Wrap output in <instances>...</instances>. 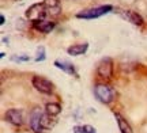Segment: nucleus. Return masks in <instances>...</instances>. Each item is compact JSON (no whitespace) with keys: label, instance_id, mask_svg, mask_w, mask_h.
I'll return each mask as SVG.
<instances>
[{"label":"nucleus","instance_id":"9","mask_svg":"<svg viewBox=\"0 0 147 133\" xmlns=\"http://www.w3.org/2000/svg\"><path fill=\"white\" fill-rule=\"evenodd\" d=\"M45 8H47L48 16L51 18H56L61 14V5H60V0H44L42 1Z\"/></svg>","mask_w":147,"mask_h":133},{"label":"nucleus","instance_id":"19","mask_svg":"<svg viewBox=\"0 0 147 133\" xmlns=\"http://www.w3.org/2000/svg\"><path fill=\"white\" fill-rule=\"evenodd\" d=\"M14 1H21V0H14Z\"/></svg>","mask_w":147,"mask_h":133},{"label":"nucleus","instance_id":"14","mask_svg":"<svg viewBox=\"0 0 147 133\" xmlns=\"http://www.w3.org/2000/svg\"><path fill=\"white\" fill-rule=\"evenodd\" d=\"M45 112H47V114H49L51 117H55V116H59V114L61 113V106L59 105L57 102H51V103H47Z\"/></svg>","mask_w":147,"mask_h":133},{"label":"nucleus","instance_id":"3","mask_svg":"<svg viewBox=\"0 0 147 133\" xmlns=\"http://www.w3.org/2000/svg\"><path fill=\"white\" fill-rule=\"evenodd\" d=\"M94 95L95 98L101 102V103H105V105H109L115 101L116 98V91L115 88L109 84H97L94 87Z\"/></svg>","mask_w":147,"mask_h":133},{"label":"nucleus","instance_id":"6","mask_svg":"<svg viewBox=\"0 0 147 133\" xmlns=\"http://www.w3.org/2000/svg\"><path fill=\"white\" fill-rule=\"evenodd\" d=\"M33 83V87L36 88L37 91H40L41 94H52L53 92V84L51 80L45 79V78H42V76H34L32 80Z\"/></svg>","mask_w":147,"mask_h":133},{"label":"nucleus","instance_id":"1","mask_svg":"<svg viewBox=\"0 0 147 133\" xmlns=\"http://www.w3.org/2000/svg\"><path fill=\"white\" fill-rule=\"evenodd\" d=\"M49 114H44L40 107L33 109L30 113V117H29V122H30V128L34 133H41L45 128L49 126V124L47 122Z\"/></svg>","mask_w":147,"mask_h":133},{"label":"nucleus","instance_id":"15","mask_svg":"<svg viewBox=\"0 0 147 133\" xmlns=\"http://www.w3.org/2000/svg\"><path fill=\"white\" fill-rule=\"evenodd\" d=\"M74 133H97V130L91 125H78L74 126Z\"/></svg>","mask_w":147,"mask_h":133},{"label":"nucleus","instance_id":"12","mask_svg":"<svg viewBox=\"0 0 147 133\" xmlns=\"http://www.w3.org/2000/svg\"><path fill=\"white\" fill-rule=\"evenodd\" d=\"M115 118H116V121H117V125H119V129H120L121 133H134L129 122H128L121 114L115 113Z\"/></svg>","mask_w":147,"mask_h":133},{"label":"nucleus","instance_id":"2","mask_svg":"<svg viewBox=\"0 0 147 133\" xmlns=\"http://www.w3.org/2000/svg\"><path fill=\"white\" fill-rule=\"evenodd\" d=\"M110 11H113V5L104 4V5L89 8V10L80 11V12L76 14V18H79V19H97V18H101V16L109 14Z\"/></svg>","mask_w":147,"mask_h":133},{"label":"nucleus","instance_id":"5","mask_svg":"<svg viewBox=\"0 0 147 133\" xmlns=\"http://www.w3.org/2000/svg\"><path fill=\"white\" fill-rule=\"evenodd\" d=\"M97 75L101 79H112V76H113V60L110 57H105V59L101 60L98 63V67H97Z\"/></svg>","mask_w":147,"mask_h":133},{"label":"nucleus","instance_id":"7","mask_svg":"<svg viewBox=\"0 0 147 133\" xmlns=\"http://www.w3.org/2000/svg\"><path fill=\"white\" fill-rule=\"evenodd\" d=\"M116 12H117L123 19H125L127 22H129V23L135 25V26H142L143 23H144L142 15L138 14V12H135V11H132V10H120V8H119Z\"/></svg>","mask_w":147,"mask_h":133},{"label":"nucleus","instance_id":"16","mask_svg":"<svg viewBox=\"0 0 147 133\" xmlns=\"http://www.w3.org/2000/svg\"><path fill=\"white\" fill-rule=\"evenodd\" d=\"M47 59V54H45V48L44 46H40L37 49V56H36V63H40V61H44Z\"/></svg>","mask_w":147,"mask_h":133},{"label":"nucleus","instance_id":"18","mask_svg":"<svg viewBox=\"0 0 147 133\" xmlns=\"http://www.w3.org/2000/svg\"><path fill=\"white\" fill-rule=\"evenodd\" d=\"M4 23H5V16L1 15L0 16V25H4Z\"/></svg>","mask_w":147,"mask_h":133},{"label":"nucleus","instance_id":"17","mask_svg":"<svg viewBox=\"0 0 147 133\" xmlns=\"http://www.w3.org/2000/svg\"><path fill=\"white\" fill-rule=\"evenodd\" d=\"M11 61H15V63H25V61H30V57L27 54H14L11 56Z\"/></svg>","mask_w":147,"mask_h":133},{"label":"nucleus","instance_id":"10","mask_svg":"<svg viewBox=\"0 0 147 133\" xmlns=\"http://www.w3.org/2000/svg\"><path fill=\"white\" fill-rule=\"evenodd\" d=\"M33 27L36 29L37 31L44 33V34H48L51 33L56 27V23L52 21H47V19H41V21H36L33 22Z\"/></svg>","mask_w":147,"mask_h":133},{"label":"nucleus","instance_id":"4","mask_svg":"<svg viewBox=\"0 0 147 133\" xmlns=\"http://www.w3.org/2000/svg\"><path fill=\"white\" fill-rule=\"evenodd\" d=\"M25 15L29 21L32 22H36V21H41V19H45L48 16V12H47V8L44 3H36V4L30 5L29 8L26 10Z\"/></svg>","mask_w":147,"mask_h":133},{"label":"nucleus","instance_id":"11","mask_svg":"<svg viewBox=\"0 0 147 133\" xmlns=\"http://www.w3.org/2000/svg\"><path fill=\"white\" fill-rule=\"evenodd\" d=\"M89 49V43L83 42V43H75L72 46H69L67 49V53L69 56H80V54H84Z\"/></svg>","mask_w":147,"mask_h":133},{"label":"nucleus","instance_id":"13","mask_svg":"<svg viewBox=\"0 0 147 133\" xmlns=\"http://www.w3.org/2000/svg\"><path fill=\"white\" fill-rule=\"evenodd\" d=\"M55 67L59 68V69H61V71H64L65 74H68V75H76V71H75L74 64L68 63V61H64V60H56V61H55Z\"/></svg>","mask_w":147,"mask_h":133},{"label":"nucleus","instance_id":"8","mask_svg":"<svg viewBox=\"0 0 147 133\" xmlns=\"http://www.w3.org/2000/svg\"><path fill=\"white\" fill-rule=\"evenodd\" d=\"M4 118L7 122L12 124L15 126H21L23 124V113L19 109H10V110H7Z\"/></svg>","mask_w":147,"mask_h":133}]
</instances>
